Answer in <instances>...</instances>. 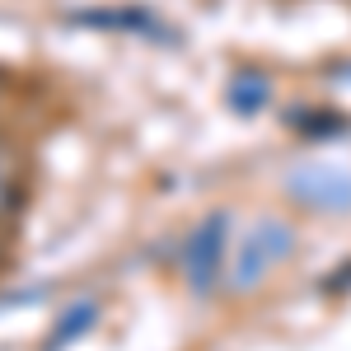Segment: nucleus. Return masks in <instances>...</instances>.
Segmentation results:
<instances>
[{
    "label": "nucleus",
    "mask_w": 351,
    "mask_h": 351,
    "mask_svg": "<svg viewBox=\"0 0 351 351\" xmlns=\"http://www.w3.org/2000/svg\"><path fill=\"white\" fill-rule=\"evenodd\" d=\"M295 127L309 141H332V136H342V132H351V122L347 117H332V112H300L295 117Z\"/></svg>",
    "instance_id": "7"
},
{
    "label": "nucleus",
    "mask_w": 351,
    "mask_h": 351,
    "mask_svg": "<svg viewBox=\"0 0 351 351\" xmlns=\"http://www.w3.org/2000/svg\"><path fill=\"white\" fill-rule=\"evenodd\" d=\"M75 24L89 28H122V33H141V38H164V28L155 14H141V10H80L71 14Z\"/></svg>",
    "instance_id": "4"
},
{
    "label": "nucleus",
    "mask_w": 351,
    "mask_h": 351,
    "mask_svg": "<svg viewBox=\"0 0 351 351\" xmlns=\"http://www.w3.org/2000/svg\"><path fill=\"white\" fill-rule=\"evenodd\" d=\"M225 99H230L234 112H258L271 99V80L258 75V71H239V75L230 80V89H225Z\"/></svg>",
    "instance_id": "6"
},
{
    "label": "nucleus",
    "mask_w": 351,
    "mask_h": 351,
    "mask_svg": "<svg viewBox=\"0 0 351 351\" xmlns=\"http://www.w3.org/2000/svg\"><path fill=\"white\" fill-rule=\"evenodd\" d=\"M94 319H99V304L94 300H75L61 319H56V328L47 332V342H43V351H66L75 337H84L89 328H94Z\"/></svg>",
    "instance_id": "5"
},
{
    "label": "nucleus",
    "mask_w": 351,
    "mask_h": 351,
    "mask_svg": "<svg viewBox=\"0 0 351 351\" xmlns=\"http://www.w3.org/2000/svg\"><path fill=\"white\" fill-rule=\"evenodd\" d=\"M14 197H19V173H14V155L0 141V216L14 206Z\"/></svg>",
    "instance_id": "8"
},
{
    "label": "nucleus",
    "mask_w": 351,
    "mask_h": 351,
    "mask_svg": "<svg viewBox=\"0 0 351 351\" xmlns=\"http://www.w3.org/2000/svg\"><path fill=\"white\" fill-rule=\"evenodd\" d=\"M0 89H5V80H0Z\"/></svg>",
    "instance_id": "9"
},
{
    "label": "nucleus",
    "mask_w": 351,
    "mask_h": 351,
    "mask_svg": "<svg viewBox=\"0 0 351 351\" xmlns=\"http://www.w3.org/2000/svg\"><path fill=\"white\" fill-rule=\"evenodd\" d=\"M291 253H295V230H291L281 216L258 220V225H253V230L230 248L225 286H230L234 295H248V291H258V281H267V276L281 267Z\"/></svg>",
    "instance_id": "1"
},
{
    "label": "nucleus",
    "mask_w": 351,
    "mask_h": 351,
    "mask_svg": "<svg viewBox=\"0 0 351 351\" xmlns=\"http://www.w3.org/2000/svg\"><path fill=\"white\" fill-rule=\"evenodd\" d=\"M286 192L309 211L342 216V211H351V169H342V164H300L286 178Z\"/></svg>",
    "instance_id": "3"
},
{
    "label": "nucleus",
    "mask_w": 351,
    "mask_h": 351,
    "mask_svg": "<svg viewBox=\"0 0 351 351\" xmlns=\"http://www.w3.org/2000/svg\"><path fill=\"white\" fill-rule=\"evenodd\" d=\"M225 267H230V211H211V216L192 230L188 248H183L188 291L192 295H211Z\"/></svg>",
    "instance_id": "2"
}]
</instances>
